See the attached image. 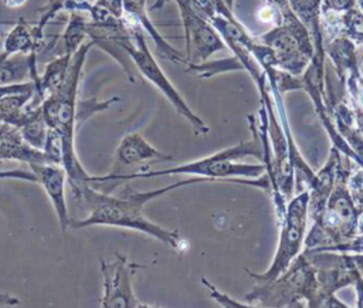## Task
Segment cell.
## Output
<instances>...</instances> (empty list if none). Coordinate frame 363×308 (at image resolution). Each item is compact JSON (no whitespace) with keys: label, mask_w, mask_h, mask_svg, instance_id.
<instances>
[{"label":"cell","mask_w":363,"mask_h":308,"mask_svg":"<svg viewBox=\"0 0 363 308\" xmlns=\"http://www.w3.org/2000/svg\"><path fill=\"white\" fill-rule=\"evenodd\" d=\"M88 23L89 18L84 16V11H69L68 23L61 34L65 54L74 55L82 43L88 40Z\"/></svg>","instance_id":"19"},{"label":"cell","mask_w":363,"mask_h":308,"mask_svg":"<svg viewBox=\"0 0 363 308\" xmlns=\"http://www.w3.org/2000/svg\"><path fill=\"white\" fill-rule=\"evenodd\" d=\"M0 160H17L27 165L48 162L44 150L31 146L18 128L0 119ZM50 163V162H48Z\"/></svg>","instance_id":"14"},{"label":"cell","mask_w":363,"mask_h":308,"mask_svg":"<svg viewBox=\"0 0 363 308\" xmlns=\"http://www.w3.org/2000/svg\"><path fill=\"white\" fill-rule=\"evenodd\" d=\"M3 179H17V180H28L37 183V177L31 170L26 169H13V170H0V180Z\"/></svg>","instance_id":"25"},{"label":"cell","mask_w":363,"mask_h":308,"mask_svg":"<svg viewBox=\"0 0 363 308\" xmlns=\"http://www.w3.org/2000/svg\"><path fill=\"white\" fill-rule=\"evenodd\" d=\"M346 186L354 204L357 206L360 213H363V166L362 165L352 162V166L349 169L347 179H346Z\"/></svg>","instance_id":"22"},{"label":"cell","mask_w":363,"mask_h":308,"mask_svg":"<svg viewBox=\"0 0 363 308\" xmlns=\"http://www.w3.org/2000/svg\"><path fill=\"white\" fill-rule=\"evenodd\" d=\"M45 45V35L40 34L35 24L20 18L11 30L4 35L3 53L7 55L14 54H33L38 53Z\"/></svg>","instance_id":"16"},{"label":"cell","mask_w":363,"mask_h":308,"mask_svg":"<svg viewBox=\"0 0 363 308\" xmlns=\"http://www.w3.org/2000/svg\"><path fill=\"white\" fill-rule=\"evenodd\" d=\"M318 281L313 265L301 251L289 267L277 278L257 282L245 295L252 307H313Z\"/></svg>","instance_id":"6"},{"label":"cell","mask_w":363,"mask_h":308,"mask_svg":"<svg viewBox=\"0 0 363 308\" xmlns=\"http://www.w3.org/2000/svg\"><path fill=\"white\" fill-rule=\"evenodd\" d=\"M339 158L340 152L335 146H332L325 166L318 173H315L312 180L308 183V214L312 220H315L322 213L330 196L336 179V167Z\"/></svg>","instance_id":"15"},{"label":"cell","mask_w":363,"mask_h":308,"mask_svg":"<svg viewBox=\"0 0 363 308\" xmlns=\"http://www.w3.org/2000/svg\"><path fill=\"white\" fill-rule=\"evenodd\" d=\"M223 3H224L230 10L234 9V0H223Z\"/></svg>","instance_id":"29"},{"label":"cell","mask_w":363,"mask_h":308,"mask_svg":"<svg viewBox=\"0 0 363 308\" xmlns=\"http://www.w3.org/2000/svg\"><path fill=\"white\" fill-rule=\"evenodd\" d=\"M174 158L164 152H160L153 145H150L140 132L126 133L116 146L112 169L102 176H89L91 183H105L112 182L116 176L123 175L126 169L140 166L149 162H172ZM147 167V166H146Z\"/></svg>","instance_id":"12"},{"label":"cell","mask_w":363,"mask_h":308,"mask_svg":"<svg viewBox=\"0 0 363 308\" xmlns=\"http://www.w3.org/2000/svg\"><path fill=\"white\" fill-rule=\"evenodd\" d=\"M354 291H356V304L354 307H359V308H363V275H360L354 284Z\"/></svg>","instance_id":"26"},{"label":"cell","mask_w":363,"mask_h":308,"mask_svg":"<svg viewBox=\"0 0 363 308\" xmlns=\"http://www.w3.org/2000/svg\"><path fill=\"white\" fill-rule=\"evenodd\" d=\"M275 10V26L258 35L272 55L275 68L301 75L309 65L315 47L308 28L294 13L288 0H265Z\"/></svg>","instance_id":"5"},{"label":"cell","mask_w":363,"mask_h":308,"mask_svg":"<svg viewBox=\"0 0 363 308\" xmlns=\"http://www.w3.org/2000/svg\"><path fill=\"white\" fill-rule=\"evenodd\" d=\"M302 251L313 265L318 281L315 308H347L349 305L340 302L335 292L346 285H353L354 281L363 275L354 265L352 254L336 251Z\"/></svg>","instance_id":"9"},{"label":"cell","mask_w":363,"mask_h":308,"mask_svg":"<svg viewBox=\"0 0 363 308\" xmlns=\"http://www.w3.org/2000/svg\"><path fill=\"white\" fill-rule=\"evenodd\" d=\"M94 45L95 44L91 38L82 43V45L72 55V61L64 82L41 102V112L47 128L55 131L62 142L61 165L67 172L71 193L79 189L84 183L89 182L91 176L77 156L74 141L75 131L79 128L77 123V104L79 99L78 92L82 70L86 55Z\"/></svg>","instance_id":"2"},{"label":"cell","mask_w":363,"mask_h":308,"mask_svg":"<svg viewBox=\"0 0 363 308\" xmlns=\"http://www.w3.org/2000/svg\"><path fill=\"white\" fill-rule=\"evenodd\" d=\"M345 95L353 111L356 128L363 133V72L357 68L343 79Z\"/></svg>","instance_id":"20"},{"label":"cell","mask_w":363,"mask_h":308,"mask_svg":"<svg viewBox=\"0 0 363 308\" xmlns=\"http://www.w3.org/2000/svg\"><path fill=\"white\" fill-rule=\"evenodd\" d=\"M288 1L294 13L299 17V20L308 28L315 47V54L326 55L323 48V31H322V23H320L322 0H288Z\"/></svg>","instance_id":"17"},{"label":"cell","mask_w":363,"mask_h":308,"mask_svg":"<svg viewBox=\"0 0 363 308\" xmlns=\"http://www.w3.org/2000/svg\"><path fill=\"white\" fill-rule=\"evenodd\" d=\"M14 305H20V299L14 295L10 294H0V307H14Z\"/></svg>","instance_id":"27"},{"label":"cell","mask_w":363,"mask_h":308,"mask_svg":"<svg viewBox=\"0 0 363 308\" xmlns=\"http://www.w3.org/2000/svg\"><path fill=\"white\" fill-rule=\"evenodd\" d=\"M208 179L196 176L193 179L180 180L177 183L147 192L135 190L129 183H126L123 185L122 190L115 196L109 194L108 192H101L96 187L91 186V182H86L79 189L72 192V196L82 207L88 210V216L81 220L71 219L69 227L85 229L91 226H113L130 229L145 233L182 253L187 247V244L180 237L179 231L164 229L163 226L149 220L145 216L143 207L150 200L162 197L163 194L172 190H176L186 185L200 183Z\"/></svg>","instance_id":"1"},{"label":"cell","mask_w":363,"mask_h":308,"mask_svg":"<svg viewBox=\"0 0 363 308\" xmlns=\"http://www.w3.org/2000/svg\"><path fill=\"white\" fill-rule=\"evenodd\" d=\"M145 268L143 264L132 263L126 255L115 253L112 261L101 260L102 288L104 294L101 298L102 308H149L153 305L142 302L132 285L135 273Z\"/></svg>","instance_id":"11"},{"label":"cell","mask_w":363,"mask_h":308,"mask_svg":"<svg viewBox=\"0 0 363 308\" xmlns=\"http://www.w3.org/2000/svg\"><path fill=\"white\" fill-rule=\"evenodd\" d=\"M357 6L356 0H322V9L320 14L326 11L332 13H343L352 7Z\"/></svg>","instance_id":"24"},{"label":"cell","mask_w":363,"mask_h":308,"mask_svg":"<svg viewBox=\"0 0 363 308\" xmlns=\"http://www.w3.org/2000/svg\"><path fill=\"white\" fill-rule=\"evenodd\" d=\"M30 170L37 177V183L44 189L45 194L48 196L54 211L57 214L61 231L65 233L69 227V214L68 206L65 199V185L68 182L67 172L62 165L58 163H31L28 165Z\"/></svg>","instance_id":"13"},{"label":"cell","mask_w":363,"mask_h":308,"mask_svg":"<svg viewBox=\"0 0 363 308\" xmlns=\"http://www.w3.org/2000/svg\"><path fill=\"white\" fill-rule=\"evenodd\" d=\"M251 138L247 141H241L233 146H228L223 150H218L210 156H204L201 159H196L187 163H182L174 167H167L162 170H145L129 175H121L115 179V183L129 182L135 179H150L162 175H193L197 177H206L208 180H230L237 177L254 179L261 176L265 172L264 163H241L240 160L247 156L257 158L262 160L264 158V145L261 135L258 132V126L255 123L254 115L248 116Z\"/></svg>","instance_id":"3"},{"label":"cell","mask_w":363,"mask_h":308,"mask_svg":"<svg viewBox=\"0 0 363 308\" xmlns=\"http://www.w3.org/2000/svg\"><path fill=\"white\" fill-rule=\"evenodd\" d=\"M166 0H157L153 9L160 7ZM184 30L186 61L187 64H200L207 61L213 54L227 50L221 35L210 23L206 13L196 0H174Z\"/></svg>","instance_id":"10"},{"label":"cell","mask_w":363,"mask_h":308,"mask_svg":"<svg viewBox=\"0 0 363 308\" xmlns=\"http://www.w3.org/2000/svg\"><path fill=\"white\" fill-rule=\"evenodd\" d=\"M37 71V53L7 55L0 53V85L23 82Z\"/></svg>","instance_id":"18"},{"label":"cell","mask_w":363,"mask_h":308,"mask_svg":"<svg viewBox=\"0 0 363 308\" xmlns=\"http://www.w3.org/2000/svg\"><path fill=\"white\" fill-rule=\"evenodd\" d=\"M122 20H123L125 26L128 27L130 35L126 38H122L119 41V45L128 53L136 71H139V74L143 78H146L150 84H153L167 98V101L174 106V109L186 121H189V123L193 126L196 135L208 133L210 128L204 123V121L197 114H194L190 109L187 102L183 99V97L179 94L176 87L170 82V79L166 77V74L163 72V70L155 60L153 54L150 53V50L146 44L145 31L142 30L139 23L133 17H130L125 13L122 14Z\"/></svg>","instance_id":"7"},{"label":"cell","mask_w":363,"mask_h":308,"mask_svg":"<svg viewBox=\"0 0 363 308\" xmlns=\"http://www.w3.org/2000/svg\"><path fill=\"white\" fill-rule=\"evenodd\" d=\"M1 1L9 9H18L27 3V0H1Z\"/></svg>","instance_id":"28"},{"label":"cell","mask_w":363,"mask_h":308,"mask_svg":"<svg viewBox=\"0 0 363 308\" xmlns=\"http://www.w3.org/2000/svg\"><path fill=\"white\" fill-rule=\"evenodd\" d=\"M201 282L206 285V288H207L210 297H211L214 301H217L220 305H223V307H252V305H251L250 302H247V301L238 302V301H235L234 298L228 297L225 292L220 291L217 287H214L211 282H208L204 277L201 278ZM252 308H254V307H252Z\"/></svg>","instance_id":"23"},{"label":"cell","mask_w":363,"mask_h":308,"mask_svg":"<svg viewBox=\"0 0 363 308\" xmlns=\"http://www.w3.org/2000/svg\"><path fill=\"white\" fill-rule=\"evenodd\" d=\"M356 4H357V7L363 11V0H356Z\"/></svg>","instance_id":"30"},{"label":"cell","mask_w":363,"mask_h":308,"mask_svg":"<svg viewBox=\"0 0 363 308\" xmlns=\"http://www.w3.org/2000/svg\"><path fill=\"white\" fill-rule=\"evenodd\" d=\"M352 162V159L340 153L333 189L325 209L313 220L311 230L306 231L302 250L322 251L332 246L346 243L359 233L357 224L362 213L346 186Z\"/></svg>","instance_id":"4"},{"label":"cell","mask_w":363,"mask_h":308,"mask_svg":"<svg viewBox=\"0 0 363 308\" xmlns=\"http://www.w3.org/2000/svg\"><path fill=\"white\" fill-rule=\"evenodd\" d=\"M233 70H242L241 62L235 58H225V60H217V61H204L200 64H187V71L196 72L201 78H210L213 75H217L220 72H227Z\"/></svg>","instance_id":"21"},{"label":"cell","mask_w":363,"mask_h":308,"mask_svg":"<svg viewBox=\"0 0 363 308\" xmlns=\"http://www.w3.org/2000/svg\"><path fill=\"white\" fill-rule=\"evenodd\" d=\"M308 199V189H303L298 192L296 196H292L288 200L286 210L284 216L278 220L279 240L271 265L264 273H254L245 268L248 275H251L255 282H265L277 278L302 251L306 236V223L309 217Z\"/></svg>","instance_id":"8"}]
</instances>
